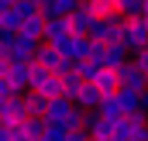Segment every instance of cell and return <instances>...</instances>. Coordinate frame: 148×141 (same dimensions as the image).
<instances>
[{
  "mask_svg": "<svg viewBox=\"0 0 148 141\" xmlns=\"http://www.w3.org/2000/svg\"><path fill=\"white\" fill-rule=\"evenodd\" d=\"M35 66H41L45 72H52V76H62V72H69L73 69V62H66L52 45H38V52H35V59H31Z\"/></svg>",
  "mask_w": 148,
  "mask_h": 141,
  "instance_id": "2",
  "label": "cell"
},
{
  "mask_svg": "<svg viewBox=\"0 0 148 141\" xmlns=\"http://www.w3.org/2000/svg\"><path fill=\"white\" fill-rule=\"evenodd\" d=\"M93 21H97V17L90 14V7H86V3L73 7V10H69V17H66V24H69V35L86 38V31H90V24H93Z\"/></svg>",
  "mask_w": 148,
  "mask_h": 141,
  "instance_id": "8",
  "label": "cell"
},
{
  "mask_svg": "<svg viewBox=\"0 0 148 141\" xmlns=\"http://www.w3.org/2000/svg\"><path fill=\"white\" fill-rule=\"evenodd\" d=\"M93 86L103 93V97H110L114 90H121V79H117V69H100L97 72V79H93Z\"/></svg>",
  "mask_w": 148,
  "mask_h": 141,
  "instance_id": "15",
  "label": "cell"
},
{
  "mask_svg": "<svg viewBox=\"0 0 148 141\" xmlns=\"http://www.w3.org/2000/svg\"><path fill=\"white\" fill-rule=\"evenodd\" d=\"M83 0H41L38 3V14L48 21V17H69V10L73 7H79Z\"/></svg>",
  "mask_w": 148,
  "mask_h": 141,
  "instance_id": "12",
  "label": "cell"
},
{
  "mask_svg": "<svg viewBox=\"0 0 148 141\" xmlns=\"http://www.w3.org/2000/svg\"><path fill=\"white\" fill-rule=\"evenodd\" d=\"M0 127H3V120H0Z\"/></svg>",
  "mask_w": 148,
  "mask_h": 141,
  "instance_id": "37",
  "label": "cell"
},
{
  "mask_svg": "<svg viewBox=\"0 0 148 141\" xmlns=\"http://www.w3.org/2000/svg\"><path fill=\"white\" fill-rule=\"evenodd\" d=\"M21 21H24V17H21V14H17L14 7H7V10L0 14V28H3V31H14V35H17V28H21Z\"/></svg>",
  "mask_w": 148,
  "mask_h": 141,
  "instance_id": "22",
  "label": "cell"
},
{
  "mask_svg": "<svg viewBox=\"0 0 148 141\" xmlns=\"http://www.w3.org/2000/svg\"><path fill=\"white\" fill-rule=\"evenodd\" d=\"M145 141H148V124H145Z\"/></svg>",
  "mask_w": 148,
  "mask_h": 141,
  "instance_id": "36",
  "label": "cell"
},
{
  "mask_svg": "<svg viewBox=\"0 0 148 141\" xmlns=\"http://www.w3.org/2000/svg\"><path fill=\"white\" fill-rule=\"evenodd\" d=\"M131 59V52L121 45V41H110V45H100V55H97V66L100 69H121L124 62Z\"/></svg>",
  "mask_w": 148,
  "mask_h": 141,
  "instance_id": "5",
  "label": "cell"
},
{
  "mask_svg": "<svg viewBox=\"0 0 148 141\" xmlns=\"http://www.w3.org/2000/svg\"><path fill=\"white\" fill-rule=\"evenodd\" d=\"M35 93H41L45 100H59L62 97V86H59V76H45L41 83H38V90Z\"/></svg>",
  "mask_w": 148,
  "mask_h": 141,
  "instance_id": "18",
  "label": "cell"
},
{
  "mask_svg": "<svg viewBox=\"0 0 148 141\" xmlns=\"http://www.w3.org/2000/svg\"><path fill=\"white\" fill-rule=\"evenodd\" d=\"M124 35V17L121 14H110V17H97L93 24H90V31L86 38L90 41H97V45H110V41H121Z\"/></svg>",
  "mask_w": 148,
  "mask_h": 141,
  "instance_id": "1",
  "label": "cell"
},
{
  "mask_svg": "<svg viewBox=\"0 0 148 141\" xmlns=\"http://www.w3.org/2000/svg\"><path fill=\"white\" fill-rule=\"evenodd\" d=\"M38 45H41V41L17 35V41H14V45H10V52H7V59H10V62H31V59H35V52H38Z\"/></svg>",
  "mask_w": 148,
  "mask_h": 141,
  "instance_id": "10",
  "label": "cell"
},
{
  "mask_svg": "<svg viewBox=\"0 0 148 141\" xmlns=\"http://www.w3.org/2000/svg\"><path fill=\"white\" fill-rule=\"evenodd\" d=\"M66 38H69L66 17H48V21H45V28H41V45H59V41H66Z\"/></svg>",
  "mask_w": 148,
  "mask_h": 141,
  "instance_id": "9",
  "label": "cell"
},
{
  "mask_svg": "<svg viewBox=\"0 0 148 141\" xmlns=\"http://www.w3.org/2000/svg\"><path fill=\"white\" fill-rule=\"evenodd\" d=\"M7 69H10V59L0 55V79H7Z\"/></svg>",
  "mask_w": 148,
  "mask_h": 141,
  "instance_id": "31",
  "label": "cell"
},
{
  "mask_svg": "<svg viewBox=\"0 0 148 141\" xmlns=\"http://www.w3.org/2000/svg\"><path fill=\"white\" fill-rule=\"evenodd\" d=\"M38 3H41V0H14L10 7H14L21 17H31V14H38Z\"/></svg>",
  "mask_w": 148,
  "mask_h": 141,
  "instance_id": "24",
  "label": "cell"
},
{
  "mask_svg": "<svg viewBox=\"0 0 148 141\" xmlns=\"http://www.w3.org/2000/svg\"><path fill=\"white\" fill-rule=\"evenodd\" d=\"M100 100H103V93H100L93 83H79V86H76V93L69 97V103L79 107V110H97Z\"/></svg>",
  "mask_w": 148,
  "mask_h": 141,
  "instance_id": "7",
  "label": "cell"
},
{
  "mask_svg": "<svg viewBox=\"0 0 148 141\" xmlns=\"http://www.w3.org/2000/svg\"><path fill=\"white\" fill-rule=\"evenodd\" d=\"M28 69H31V62H10L7 83L14 86V93H24V90H28Z\"/></svg>",
  "mask_w": 148,
  "mask_h": 141,
  "instance_id": "13",
  "label": "cell"
},
{
  "mask_svg": "<svg viewBox=\"0 0 148 141\" xmlns=\"http://www.w3.org/2000/svg\"><path fill=\"white\" fill-rule=\"evenodd\" d=\"M138 107H141V114H148V86L138 93Z\"/></svg>",
  "mask_w": 148,
  "mask_h": 141,
  "instance_id": "30",
  "label": "cell"
},
{
  "mask_svg": "<svg viewBox=\"0 0 148 141\" xmlns=\"http://www.w3.org/2000/svg\"><path fill=\"white\" fill-rule=\"evenodd\" d=\"M131 62L148 76V45H145V48H138V52H131Z\"/></svg>",
  "mask_w": 148,
  "mask_h": 141,
  "instance_id": "25",
  "label": "cell"
},
{
  "mask_svg": "<svg viewBox=\"0 0 148 141\" xmlns=\"http://www.w3.org/2000/svg\"><path fill=\"white\" fill-rule=\"evenodd\" d=\"M45 127H48V124H45L41 117H24V120H21V131H24L31 141H38V138H41V134H45Z\"/></svg>",
  "mask_w": 148,
  "mask_h": 141,
  "instance_id": "20",
  "label": "cell"
},
{
  "mask_svg": "<svg viewBox=\"0 0 148 141\" xmlns=\"http://www.w3.org/2000/svg\"><path fill=\"white\" fill-rule=\"evenodd\" d=\"M90 45H93L90 38H79V35H69V38H66V41H59V45H52V48H55V52H59V55H62L66 62H83V59L90 55Z\"/></svg>",
  "mask_w": 148,
  "mask_h": 141,
  "instance_id": "4",
  "label": "cell"
},
{
  "mask_svg": "<svg viewBox=\"0 0 148 141\" xmlns=\"http://www.w3.org/2000/svg\"><path fill=\"white\" fill-rule=\"evenodd\" d=\"M83 3L90 7V14H93V17H110V14H117L114 0H83Z\"/></svg>",
  "mask_w": 148,
  "mask_h": 141,
  "instance_id": "21",
  "label": "cell"
},
{
  "mask_svg": "<svg viewBox=\"0 0 148 141\" xmlns=\"http://www.w3.org/2000/svg\"><path fill=\"white\" fill-rule=\"evenodd\" d=\"M10 97H17V93H14V86H10L7 79H0V103H3V100H10Z\"/></svg>",
  "mask_w": 148,
  "mask_h": 141,
  "instance_id": "27",
  "label": "cell"
},
{
  "mask_svg": "<svg viewBox=\"0 0 148 141\" xmlns=\"http://www.w3.org/2000/svg\"><path fill=\"white\" fill-rule=\"evenodd\" d=\"M86 141H107V138H100V134H90V138H86Z\"/></svg>",
  "mask_w": 148,
  "mask_h": 141,
  "instance_id": "33",
  "label": "cell"
},
{
  "mask_svg": "<svg viewBox=\"0 0 148 141\" xmlns=\"http://www.w3.org/2000/svg\"><path fill=\"white\" fill-rule=\"evenodd\" d=\"M24 117H28V114H24V103H21V93L0 103V120H3V127H14V124H21Z\"/></svg>",
  "mask_w": 148,
  "mask_h": 141,
  "instance_id": "11",
  "label": "cell"
},
{
  "mask_svg": "<svg viewBox=\"0 0 148 141\" xmlns=\"http://www.w3.org/2000/svg\"><path fill=\"white\" fill-rule=\"evenodd\" d=\"M21 103H24V114H28V117H41L45 107H48V100H45L41 93H35V90H24V93H21Z\"/></svg>",
  "mask_w": 148,
  "mask_h": 141,
  "instance_id": "14",
  "label": "cell"
},
{
  "mask_svg": "<svg viewBox=\"0 0 148 141\" xmlns=\"http://www.w3.org/2000/svg\"><path fill=\"white\" fill-rule=\"evenodd\" d=\"M14 41H17V35H14V31H3V28H0V55H7Z\"/></svg>",
  "mask_w": 148,
  "mask_h": 141,
  "instance_id": "26",
  "label": "cell"
},
{
  "mask_svg": "<svg viewBox=\"0 0 148 141\" xmlns=\"http://www.w3.org/2000/svg\"><path fill=\"white\" fill-rule=\"evenodd\" d=\"M7 7H10V0H0V14H3V10H7Z\"/></svg>",
  "mask_w": 148,
  "mask_h": 141,
  "instance_id": "32",
  "label": "cell"
},
{
  "mask_svg": "<svg viewBox=\"0 0 148 141\" xmlns=\"http://www.w3.org/2000/svg\"><path fill=\"white\" fill-rule=\"evenodd\" d=\"M121 17H141V0H114Z\"/></svg>",
  "mask_w": 148,
  "mask_h": 141,
  "instance_id": "23",
  "label": "cell"
},
{
  "mask_svg": "<svg viewBox=\"0 0 148 141\" xmlns=\"http://www.w3.org/2000/svg\"><path fill=\"white\" fill-rule=\"evenodd\" d=\"M141 21H145V31H148V14H141Z\"/></svg>",
  "mask_w": 148,
  "mask_h": 141,
  "instance_id": "35",
  "label": "cell"
},
{
  "mask_svg": "<svg viewBox=\"0 0 148 141\" xmlns=\"http://www.w3.org/2000/svg\"><path fill=\"white\" fill-rule=\"evenodd\" d=\"M90 134L86 131H66V141H86Z\"/></svg>",
  "mask_w": 148,
  "mask_h": 141,
  "instance_id": "29",
  "label": "cell"
},
{
  "mask_svg": "<svg viewBox=\"0 0 148 141\" xmlns=\"http://www.w3.org/2000/svg\"><path fill=\"white\" fill-rule=\"evenodd\" d=\"M110 97L117 100V107H121V114H124V117L141 110V107H138V93H134V90H114Z\"/></svg>",
  "mask_w": 148,
  "mask_h": 141,
  "instance_id": "16",
  "label": "cell"
},
{
  "mask_svg": "<svg viewBox=\"0 0 148 141\" xmlns=\"http://www.w3.org/2000/svg\"><path fill=\"white\" fill-rule=\"evenodd\" d=\"M141 141H145V138H141Z\"/></svg>",
  "mask_w": 148,
  "mask_h": 141,
  "instance_id": "38",
  "label": "cell"
},
{
  "mask_svg": "<svg viewBox=\"0 0 148 141\" xmlns=\"http://www.w3.org/2000/svg\"><path fill=\"white\" fill-rule=\"evenodd\" d=\"M117 79H121V90H134V93H141V90L148 86V76L138 69L131 59H127V62L117 69Z\"/></svg>",
  "mask_w": 148,
  "mask_h": 141,
  "instance_id": "6",
  "label": "cell"
},
{
  "mask_svg": "<svg viewBox=\"0 0 148 141\" xmlns=\"http://www.w3.org/2000/svg\"><path fill=\"white\" fill-rule=\"evenodd\" d=\"M73 72H76V79H79V83H93V79H97V72H100V66L83 59V62H73Z\"/></svg>",
  "mask_w": 148,
  "mask_h": 141,
  "instance_id": "19",
  "label": "cell"
},
{
  "mask_svg": "<svg viewBox=\"0 0 148 141\" xmlns=\"http://www.w3.org/2000/svg\"><path fill=\"white\" fill-rule=\"evenodd\" d=\"M7 131H10V141H31L24 131H21V124H14V127H7Z\"/></svg>",
  "mask_w": 148,
  "mask_h": 141,
  "instance_id": "28",
  "label": "cell"
},
{
  "mask_svg": "<svg viewBox=\"0 0 148 141\" xmlns=\"http://www.w3.org/2000/svg\"><path fill=\"white\" fill-rule=\"evenodd\" d=\"M121 45L127 52H138L148 45V31H145V21L141 17H124V35H121Z\"/></svg>",
  "mask_w": 148,
  "mask_h": 141,
  "instance_id": "3",
  "label": "cell"
},
{
  "mask_svg": "<svg viewBox=\"0 0 148 141\" xmlns=\"http://www.w3.org/2000/svg\"><path fill=\"white\" fill-rule=\"evenodd\" d=\"M141 14H148V0H141Z\"/></svg>",
  "mask_w": 148,
  "mask_h": 141,
  "instance_id": "34",
  "label": "cell"
},
{
  "mask_svg": "<svg viewBox=\"0 0 148 141\" xmlns=\"http://www.w3.org/2000/svg\"><path fill=\"white\" fill-rule=\"evenodd\" d=\"M41 28H45V17H41V14H31V17H24V21H21L17 35H24V38H35V41H41Z\"/></svg>",
  "mask_w": 148,
  "mask_h": 141,
  "instance_id": "17",
  "label": "cell"
}]
</instances>
